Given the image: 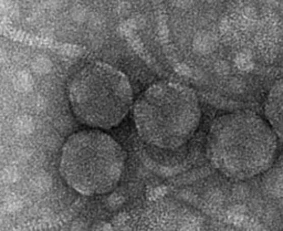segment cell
Returning a JSON list of instances; mask_svg holds the SVG:
<instances>
[{
  "label": "cell",
  "instance_id": "cell-3",
  "mask_svg": "<svg viewBox=\"0 0 283 231\" xmlns=\"http://www.w3.org/2000/svg\"><path fill=\"white\" fill-rule=\"evenodd\" d=\"M126 153L101 130H82L65 141L60 174L71 188L84 196L103 195L121 181Z\"/></svg>",
  "mask_w": 283,
  "mask_h": 231
},
{
  "label": "cell",
  "instance_id": "cell-5",
  "mask_svg": "<svg viewBox=\"0 0 283 231\" xmlns=\"http://www.w3.org/2000/svg\"><path fill=\"white\" fill-rule=\"evenodd\" d=\"M265 114L270 127L276 137L283 142V79L276 81L268 92Z\"/></svg>",
  "mask_w": 283,
  "mask_h": 231
},
{
  "label": "cell",
  "instance_id": "cell-4",
  "mask_svg": "<svg viewBox=\"0 0 283 231\" xmlns=\"http://www.w3.org/2000/svg\"><path fill=\"white\" fill-rule=\"evenodd\" d=\"M71 110L76 120L94 130L120 125L133 105V89L122 71L105 62H92L72 76Z\"/></svg>",
  "mask_w": 283,
  "mask_h": 231
},
{
  "label": "cell",
  "instance_id": "cell-1",
  "mask_svg": "<svg viewBox=\"0 0 283 231\" xmlns=\"http://www.w3.org/2000/svg\"><path fill=\"white\" fill-rule=\"evenodd\" d=\"M278 137L268 122L250 111L217 117L207 136V156L230 179L246 181L272 166Z\"/></svg>",
  "mask_w": 283,
  "mask_h": 231
},
{
  "label": "cell",
  "instance_id": "cell-2",
  "mask_svg": "<svg viewBox=\"0 0 283 231\" xmlns=\"http://www.w3.org/2000/svg\"><path fill=\"white\" fill-rule=\"evenodd\" d=\"M134 122L142 140L152 146L174 149L194 136L201 109L192 89L177 82L150 85L134 103Z\"/></svg>",
  "mask_w": 283,
  "mask_h": 231
}]
</instances>
